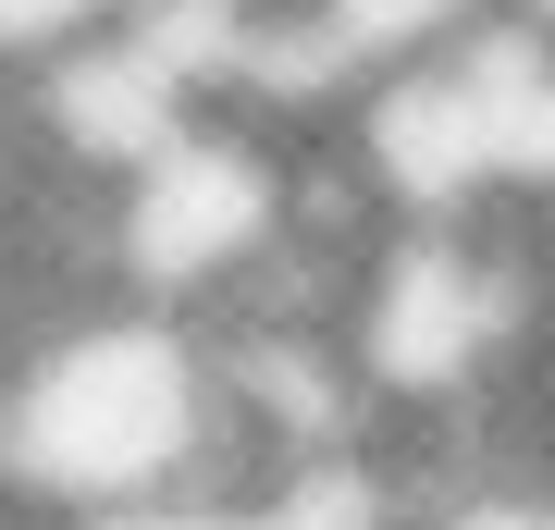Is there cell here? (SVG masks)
I'll return each instance as SVG.
<instances>
[{
	"label": "cell",
	"mask_w": 555,
	"mask_h": 530,
	"mask_svg": "<svg viewBox=\"0 0 555 530\" xmlns=\"http://www.w3.org/2000/svg\"><path fill=\"white\" fill-rule=\"evenodd\" d=\"M272 493V469L222 419L210 334L173 309H62L0 358V506L38 530H100L149 506Z\"/></svg>",
	"instance_id": "cell-1"
},
{
	"label": "cell",
	"mask_w": 555,
	"mask_h": 530,
	"mask_svg": "<svg viewBox=\"0 0 555 530\" xmlns=\"http://www.w3.org/2000/svg\"><path fill=\"white\" fill-rule=\"evenodd\" d=\"M284 222H297V148L247 112H198L160 160H137L100 197V284L124 309L222 321L272 272Z\"/></svg>",
	"instance_id": "cell-2"
},
{
	"label": "cell",
	"mask_w": 555,
	"mask_h": 530,
	"mask_svg": "<svg viewBox=\"0 0 555 530\" xmlns=\"http://www.w3.org/2000/svg\"><path fill=\"white\" fill-rule=\"evenodd\" d=\"M124 13H137V0H0V87H25V75H50V62L124 38Z\"/></svg>",
	"instance_id": "cell-3"
}]
</instances>
